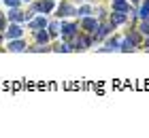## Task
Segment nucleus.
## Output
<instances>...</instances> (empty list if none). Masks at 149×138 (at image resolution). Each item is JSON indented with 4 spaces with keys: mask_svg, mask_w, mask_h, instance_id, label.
<instances>
[{
    "mask_svg": "<svg viewBox=\"0 0 149 138\" xmlns=\"http://www.w3.org/2000/svg\"><path fill=\"white\" fill-rule=\"evenodd\" d=\"M132 49H134V43L130 38H126L124 43H121V51H132Z\"/></svg>",
    "mask_w": 149,
    "mask_h": 138,
    "instance_id": "obj_11",
    "label": "nucleus"
},
{
    "mask_svg": "<svg viewBox=\"0 0 149 138\" xmlns=\"http://www.w3.org/2000/svg\"><path fill=\"white\" fill-rule=\"evenodd\" d=\"M141 32H143V34H149V17L141 24Z\"/></svg>",
    "mask_w": 149,
    "mask_h": 138,
    "instance_id": "obj_15",
    "label": "nucleus"
},
{
    "mask_svg": "<svg viewBox=\"0 0 149 138\" xmlns=\"http://www.w3.org/2000/svg\"><path fill=\"white\" fill-rule=\"evenodd\" d=\"M58 32H60V26H58V24H51V26H49V36H56Z\"/></svg>",
    "mask_w": 149,
    "mask_h": 138,
    "instance_id": "obj_14",
    "label": "nucleus"
},
{
    "mask_svg": "<svg viewBox=\"0 0 149 138\" xmlns=\"http://www.w3.org/2000/svg\"><path fill=\"white\" fill-rule=\"evenodd\" d=\"M111 21H113V24H121V21H124V13H113Z\"/></svg>",
    "mask_w": 149,
    "mask_h": 138,
    "instance_id": "obj_12",
    "label": "nucleus"
},
{
    "mask_svg": "<svg viewBox=\"0 0 149 138\" xmlns=\"http://www.w3.org/2000/svg\"><path fill=\"white\" fill-rule=\"evenodd\" d=\"M22 2H32V0H22Z\"/></svg>",
    "mask_w": 149,
    "mask_h": 138,
    "instance_id": "obj_20",
    "label": "nucleus"
},
{
    "mask_svg": "<svg viewBox=\"0 0 149 138\" xmlns=\"http://www.w3.org/2000/svg\"><path fill=\"white\" fill-rule=\"evenodd\" d=\"M62 34H64L66 38L74 36V34H77V26H74V24H64L62 26Z\"/></svg>",
    "mask_w": 149,
    "mask_h": 138,
    "instance_id": "obj_7",
    "label": "nucleus"
},
{
    "mask_svg": "<svg viewBox=\"0 0 149 138\" xmlns=\"http://www.w3.org/2000/svg\"><path fill=\"white\" fill-rule=\"evenodd\" d=\"M4 30H6V17L0 13V32H4Z\"/></svg>",
    "mask_w": 149,
    "mask_h": 138,
    "instance_id": "obj_17",
    "label": "nucleus"
},
{
    "mask_svg": "<svg viewBox=\"0 0 149 138\" xmlns=\"http://www.w3.org/2000/svg\"><path fill=\"white\" fill-rule=\"evenodd\" d=\"M36 43H40V45H47V43H49V32L36 30Z\"/></svg>",
    "mask_w": 149,
    "mask_h": 138,
    "instance_id": "obj_8",
    "label": "nucleus"
},
{
    "mask_svg": "<svg viewBox=\"0 0 149 138\" xmlns=\"http://www.w3.org/2000/svg\"><path fill=\"white\" fill-rule=\"evenodd\" d=\"M6 49H9V51H13V53H22V51H26V49H28V45H26L22 38H13L11 43H9V47H6Z\"/></svg>",
    "mask_w": 149,
    "mask_h": 138,
    "instance_id": "obj_3",
    "label": "nucleus"
},
{
    "mask_svg": "<svg viewBox=\"0 0 149 138\" xmlns=\"http://www.w3.org/2000/svg\"><path fill=\"white\" fill-rule=\"evenodd\" d=\"M145 45H147V47H149V38H147V40H145Z\"/></svg>",
    "mask_w": 149,
    "mask_h": 138,
    "instance_id": "obj_19",
    "label": "nucleus"
},
{
    "mask_svg": "<svg viewBox=\"0 0 149 138\" xmlns=\"http://www.w3.org/2000/svg\"><path fill=\"white\" fill-rule=\"evenodd\" d=\"M2 2L9 6V9H15V6H19V2H22V0H2Z\"/></svg>",
    "mask_w": 149,
    "mask_h": 138,
    "instance_id": "obj_13",
    "label": "nucleus"
},
{
    "mask_svg": "<svg viewBox=\"0 0 149 138\" xmlns=\"http://www.w3.org/2000/svg\"><path fill=\"white\" fill-rule=\"evenodd\" d=\"M4 34H6V38H9V40H13V38H22L24 30H22V26H19V24H13L11 21V26H6Z\"/></svg>",
    "mask_w": 149,
    "mask_h": 138,
    "instance_id": "obj_1",
    "label": "nucleus"
},
{
    "mask_svg": "<svg viewBox=\"0 0 149 138\" xmlns=\"http://www.w3.org/2000/svg\"><path fill=\"white\" fill-rule=\"evenodd\" d=\"M83 28H85V30H90V32H92V30H96V28H98V24L94 21L92 17H85V19H83Z\"/></svg>",
    "mask_w": 149,
    "mask_h": 138,
    "instance_id": "obj_9",
    "label": "nucleus"
},
{
    "mask_svg": "<svg viewBox=\"0 0 149 138\" xmlns=\"http://www.w3.org/2000/svg\"><path fill=\"white\" fill-rule=\"evenodd\" d=\"M47 26V19L45 17H34V19H28V28L30 30H43V28Z\"/></svg>",
    "mask_w": 149,
    "mask_h": 138,
    "instance_id": "obj_4",
    "label": "nucleus"
},
{
    "mask_svg": "<svg viewBox=\"0 0 149 138\" xmlns=\"http://www.w3.org/2000/svg\"><path fill=\"white\" fill-rule=\"evenodd\" d=\"M38 6V13H49L53 11V0H40V2H36Z\"/></svg>",
    "mask_w": 149,
    "mask_h": 138,
    "instance_id": "obj_6",
    "label": "nucleus"
},
{
    "mask_svg": "<svg viewBox=\"0 0 149 138\" xmlns=\"http://www.w3.org/2000/svg\"><path fill=\"white\" fill-rule=\"evenodd\" d=\"M6 19H9V21H13V24H22V21H26L24 11L19 9V6H15V9H11L9 13H6Z\"/></svg>",
    "mask_w": 149,
    "mask_h": 138,
    "instance_id": "obj_2",
    "label": "nucleus"
},
{
    "mask_svg": "<svg viewBox=\"0 0 149 138\" xmlns=\"http://www.w3.org/2000/svg\"><path fill=\"white\" fill-rule=\"evenodd\" d=\"M53 51H70V47L66 45V43H62V45H56V47H53Z\"/></svg>",
    "mask_w": 149,
    "mask_h": 138,
    "instance_id": "obj_16",
    "label": "nucleus"
},
{
    "mask_svg": "<svg viewBox=\"0 0 149 138\" xmlns=\"http://www.w3.org/2000/svg\"><path fill=\"white\" fill-rule=\"evenodd\" d=\"M113 9L121 13V11H128V4L124 2V0H115V2H113Z\"/></svg>",
    "mask_w": 149,
    "mask_h": 138,
    "instance_id": "obj_10",
    "label": "nucleus"
},
{
    "mask_svg": "<svg viewBox=\"0 0 149 138\" xmlns=\"http://www.w3.org/2000/svg\"><path fill=\"white\" fill-rule=\"evenodd\" d=\"M87 13H90V6H83V9H79V11H77V15H83V17H85Z\"/></svg>",
    "mask_w": 149,
    "mask_h": 138,
    "instance_id": "obj_18",
    "label": "nucleus"
},
{
    "mask_svg": "<svg viewBox=\"0 0 149 138\" xmlns=\"http://www.w3.org/2000/svg\"><path fill=\"white\" fill-rule=\"evenodd\" d=\"M66 15H77V11H74L70 4H66V2H64V4H60V6H58V17H66Z\"/></svg>",
    "mask_w": 149,
    "mask_h": 138,
    "instance_id": "obj_5",
    "label": "nucleus"
}]
</instances>
